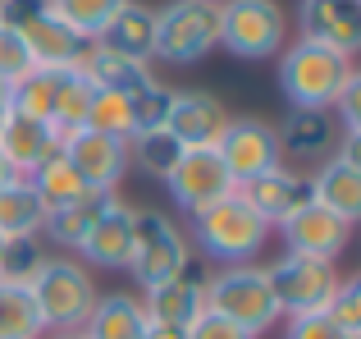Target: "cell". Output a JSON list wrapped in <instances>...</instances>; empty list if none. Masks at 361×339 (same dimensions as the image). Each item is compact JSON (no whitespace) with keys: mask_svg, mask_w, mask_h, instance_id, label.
Instances as JSON below:
<instances>
[{"mask_svg":"<svg viewBox=\"0 0 361 339\" xmlns=\"http://www.w3.org/2000/svg\"><path fill=\"white\" fill-rule=\"evenodd\" d=\"M353 60L320 42H288L279 51V92L293 110H334L338 92H343Z\"/></svg>","mask_w":361,"mask_h":339,"instance_id":"6da1fadb","label":"cell"},{"mask_svg":"<svg viewBox=\"0 0 361 339\" xmlns=\"http://www.w3.org/2000/svg\"><path fill=\"white\" fill-rule=\"evenodd\" d=\"M192 239L211 261L252 266V261L261 257L265 239H270V225H265L238 193H229V197H220V202L202 206V211L192 215Z\"/></svg>","mask_w":361,"mask_h":339,"instance_id":"7a4b0ae2","label":"cell"},{"mask_svg":"<svg viewBox=\"0 0 361 339\" xmlns=\"http://www.w3.org/2000/svg\"><path fill=\"white\" fill-rule=\"evenodd\" d=\"M27 294H32L37 312L46 321V335H64L87 326L92 307H97V280L78 257L60 252V257H46V266L37 270Z\"/></svg>","mask_w":361,"mask_h":339,"instance_id":"3957f363","label":"cell"},{"mask_svg":"<svg viewBox=\"0 0 361 339\" xmlns=\"http://www.w3.org/2000/svg\"><path fill=\"white\" fill-rule=\"evenodd\" d=\"M206 312L224 316L252 339H261L279 321V303H274V289L265 280V266H224L220 275H211L206 280Z\"/></svg>","mask_w":361,"mask_h":339,"instance_id":"277c9868","label":"cell"},{"mask_svg":"<svg viewBox=\"0 0 361 339\" xmlns=\"http://www.w3.org/2000/svg\"><path fill=\"white\" fill-rule=\"evenodd\" d=\"M192 266V243L188 234L169 220L165 211H137L133 215V252H128V275L142 289H156L165 280L183 275Z\"/></svg>","mask_w":361,"mask_h":339,"instance_id":"5b68a950","label":"cell"},{"mask_svg":"<svg viewBox=\"0 0 361 339\" xmlns=\"http://www.w3.org/2000/svg\"><path fill=\"white\" fill-rule=\"evenodd\" d=\"M220 46V5L215 0H169L156 9V55L165 64H197Z\"/></svg>","mask_w":361,"mask_h":339,"instance_id":"8992f818","label":"cell"},{"mask_svg":"<svg viewBox=\"0 0 361 339\" xmlns=\"http://www.w3.org/2000/svg\"><path fill=\"white\" fill-rule=\"evenodd\" d=\"M220 46L238 60H270L288 46L279 0H220Z\"/></svg>","mask_w":361,"mask_h":339,"instance_id":"52a82bcc","label":"cell"},{"mask_svg":"<svg viewBox=\"0 0 361 339\" xmlns=\"http://www.w3.org/2000/svg\"><path fill=\"white\" fill-rule=\"evenodd\" d=\"M265 280L274 289L279 316H307V312H325L329 298L338 294V270L334 261H316V257H298L283 252L274 266H265Z\"/></svg>","mask_w":361,"mask_h":339,"instance_id":"ba28073f","label":"cell"},{"mask_svg":"<svg viewBox=\"0 0 361 339\" xmlns=\"http://www.w3.org/2000/svg\"><path fill=\"white\" fill-rule=\"evenodd\" d=\"M215 152H220V161L229 165L233 184H247V179L283 165L274 124H265V119H256V115H229V124H224Z\"/></svg>","mask_w":361,"mask_h":339,"instance_id":"9c48e42d","label":"cell"},{"mask_svg":"<svg viewBox=\"0 0 361 339\" xmlns=\"http://www.w3.org/2000/svg\"><path fill=\"white\" fill-rule=\"evenodd\" d=\"M165 188H169V197H174L178 211H183V215H197L202 206L229 197L238 184H233L229 165L220 161V152H215V147H192V152H183V156H178V165L169 170Z\"/></svg>","mask_w":361,"mask_h":339,"instance_id":"30bf717a","label":"cell"},{"mask_svg":"<svg viewBox=\"0 0 361 339\" xmlns=\"http://www.w3.org/2000/svg\"><path fill=\"white\" fill-rule=\"evenodd\" d=\"M60 152L69 156V165L82 174V184L92 193H115L123 184V174L133 170L128 138H110V133H97V129H78Z\"/></svg>","mask_w":361,"mask_h":339,"instance_id":"8fae6325","label":"cell"},{"mask_svg":"<svg viewBox=\"0 0 361 339\" xmlns=\"http://www.w3.org/2000/svg\"><path fill=\"white\" fill-rule=\"evenodd\" d=\"M233 193L243 197L247 206H252L256 215H261L270 230H279L283 220H288L293 211H302V206L311 202V170L302 174V170H288V165H274L265 170V174L247 179V184H238Z\"/></svg>","mask_w":361,"mask_h":339,"instance_id":"7c38bea8","label":"cell"},{"mask_svg":"<svg viewBox=\"0 0 361 339\" xmlns=\"http://www.w3.org/2000/svg\"><path fill=\"white\" fill-rule=\"evenodd\" d=\"M298 32L338 55H361V0H302Z\"/></svg>","mask_w":361,"mask_h":339,"instance_id":"4fadbf2b","label":"cell"},{"mask_svg":"<svg viewBox=\"0 0 361 339\" xmlns=\"http://www.w3.org/2000/svg\"><path fill=\"white\" fill-rule=\"evenodd\" d=\"M283 248L298 252V257H316V261H334L338 252L353 243V225L338 220L334 211H325L320 202H307L302 211H293L279 225Z\"/></svg>","mask_w":361,"mask_h":339,"instance_id":"5bb4252c","label":"cell"},{"mask_svg":"<svg viewBox=\"0 0 361 339\" xmlns=\"http://www.w3.org/2000/svg\"><path fill=\"white\" fill-rule=\"evenodd\" d=\"M18 37L27 42V55H32L37 69H78L82 55H87V37H78L69 23H64L55 9H42L37 18H27V23H18Z\"/></svg>","mask_w":361,"mask_h":339,"instance_id":"9a60e30c","label":"cell"},{"mask_svg":"<svg viewBox=\"0 0 361 339\" xmlns=\"http://www.w3.org/2000/svg\"><path fill=\"white\" fill-rule=\"evenodd\" d=\"M274 133H279V152L283 156H293V161L316 170V165H325L329 156H334L343 129H338L334 110H288Z\"/></svg>","mask_w":361,"mask_h":339,"instance_id":"2e32d148","label":"cell"},{"mask_svg":"<svg viewBox=\"0 0 361 339\" xmlns=\"http://www.w3.org/2000/svg\"><path fill=\"white\" fill-rule=\"evenodd\" d=\"M224 124H229V110H224L220 97H211V92H178L165 133L174 138L183 152H192V147H215L220 143Z\"/></svg>","mask_w":361,"mask_h":339,"instance_id":"e0dca14e","label":"cell"},{"mask_svg":"<svg viewBox=\"0 0 361 339\" xmlns=\"http://www.w3.org/2000/svg\"><path fill=\"white\" fill-rule=\"evenodd\" d=\"M133 206L128 202H110L101 211V220L87 230V239L78 243L82 266H101V270H128V252H133Z\"/></svg>","mask_w":361,"mask_h":339,"instance_id":"ac0fdd59","label":"cell"},{"mask_svg":"<svg viewBox=\"0 0 361 339\" xmlns=\"http://www.w3.org/2000/svg\"><path fill=\"white\" fill-rule=\"evenodd\" d=\"M142 312H147L151 326H174V331H188L197 316L206 312V280L192 275V266L183 275L165 280V285L147 289L142 294Z\"/></svg>","mask_w":361,"mask_h":339,"instance_id":"d6986e66","label":"cell"},{"mask_svg":"<svg viewBox=\"0 0 361 339\" xmlns=\"http://www.w3.org/2000/svg\"><path fill=\"white\" fill-rule=\"evenodd\" d=\"M55 152H60V143H55L51 124H42V119H23V115H14V110L0 119V156L14 165L18 179H27L42 161H51Z\"/></svg>","mask_w":361,"mask_h":339,"instance_id":"ffe728a7","label":"cell"},{"mask_svg":"<svg viewBox=\"0 0 361 339\" xmlns=\"http://www.w3.org/2000/svg\"><path fill=\"white\" fill-rule=\"evenodd\" d=\"M101 51L123 55V60H147L156 55V9L142 5V0H128L97 37Z\"/></svg>","mask_w":361,"mask_h":339,"instance_id":"44dd1931","label":"cell"},{"mask_svg":"<svg viewBox=\"0 0 361 339\" xmlns=\"http://www.w3.org/2000/svg\"><path fill=\"white\" fill-rule=\"evenodd\" d=\"M311 202H320L325 211H334L338 220H348L357 230L361 225V174L329 156L325 165L311 170Z\"/></svg>","mask_w":361,"mask_h":339,"instance_id":"7402d4cb","label":"cell"},{"mask_svg":"<svg viewBox=\"0 0 361 339\" xmlns=\"http://www.w3.org/2000/svg\"><path fill=\"white\" fill-rule=\"evenodd\" d=\"M147 312H142V298L137 294H97V307H92L87 326H82V335L87 339H142L147 335Z\"/></svg>","mask_w":361,"mask_h":339,"instance_id":"603a6c76","label":"cell"},{"mask_svg":"<svg viewBox=\"0 0 361 339\" xmlns=\"http://www.w3.org/2000/svg\"><path fill=\"white\" fill-rule=\"evenodd\" d=\"M82 73H87L101 92H119V97H137L142 88L156 83V73H151L147 60H123V55L101 51L97 42L87 46V55H82Z\"/></svg>","mask_w":361,"mask_h":339,"instance_id":"cb8c5ba5","label":"cell"},{"mask_svg":"<svg viewBox=\"0 0 361 339\" xmlns=\"http://www.w3.org/2000/svg\"><path fill=\"white\" fill-rule=\"evenodd\" d=\"M115 202V193H92L82 197V202H69V206H55V211H46V225L42 234L55 243V248L64 252H78V243L87 239V230L101 220V211Z\"/></svg>","mask_w":361,"mask_h":339,"instance_id":"d4e9b609","label":"cell"},{"mask_svg":"<svg viewBox=\"0 0 361 339\" xmlns=\"http://www.w3.org/2000/svg\"><path fill=\"white\" fill-rule=\"evenodd\" d=\"M92 97H97V83L82 73V64L78 69H60V78H55V119H51L60 147L82 129V119L92 110Z\"/></svg>","mask_w":361,"mask_h":339,"instance_id":"484cf974","label":"cell"},{"mask_svg":"<svg viewBox=\"0 0 361 339\" xmlns=\"http://www.w3.org/2000/svg\"><path fill=\"white\" fill-rule=\"evenodd\" d=\"M27 184H32V193L46 202V211H55V206H69V202H82V197H92V188L82 184V174L69 165V156L55 152L51 161H42L27 174Z\"/></svg>","mask_w":361,"mask_h":339,"instance_id":"4316f807","label":"cell"},{"mask_svg":"<svg viewBox=\"0 0 361 339\" xmlns=\"http://www.w3.org/2000/svg\"><path fill=\"white\" fill-rule=\"evenodd\" d=\"M46 225V202L32 193L27 179H14L0 188V239H23V234H42Z\"/></svg>","mask_w":361,"mask_h":339,"instance_id":"83f0119b","label":"cell"},{"mask_svg":"<svg viewBox=\"0 0 361 339\" xmlns=\"http://www.w3.org/2000/svg\"><path fill=\"white\" fill-rule=\"evenodd\" d=\"M46 243L42 234H23V239H5V248H0V285H18L27 289L37 280V270L46 266Z\"/></svg>","mask_w":361,"mask_h":339,"instance_id":"f1b7e54d","label":"cell"},{"mask_svg":"<svg viewBox=\"0 0 361 339\" xmlns=\"http://www.w3.org/2000/svg\"><path fill=\"white\" fill-rule=\"evenodd\" d=\"M46 321L37 312L32 294L18 285H0V339H42Z\"/></svg>","mask_w":361,"mask_h":339,"instance_id":"f546056e","label":"cell"},{"mask_svg":"<svg viewBox=\"0 0 361 339\" xmlns=\"http://www.w3.org/2000/svg\"><path fill=\"white\" fill-rule=\"evenodd\" d=\"M55 78L60 73L55 69H32V73H23V78L14 83V115H23V119H42V124H51L55 119Z\"/></svg>","mask_w":361,"mask_h":339,"instance_id":"4dcf8cb0","label":"cell"},{"mask_svg":"<svg viewBox=\"0 0 361 339\" xmlns=\"http://www.w3.org/2000/svg\"><path fill=\"white\" fill-rule=\"evenodd\" d=\"M128 156H133V165H137L142 174L169 179V170L178 165L183 147H178L174 138L165 133V129H156V133H133V138H128Z\"/></svg>","mask_w":361,"mask_h":339,"instance_id":"1f68e13d","label":"cell"},{"mask_svg":"<svg viewBox=\"0 0 361 339\" xmlns=\"http://www.w3.org/2000/svg\"><path fill=\"white\" fill-rule=\"evenodd\" d=\"M123 5H128V0H51L55 14H60L78 37H87V42H97L101 28H106Z\"/></svg>","mask_w":361,"mask_h":339,"instance_id":"d6a6232c","label":"cell"},{"mask_svg":"<svg viewBox=\"0 0 361 339\" xmlns=\"http://www.w3.org/2000/svg\"><path fill=\"white\" fill-rule=\"evenodd\" d=\"M82 129H97V133H110V138H133V97H119V92H101L92 97V110L82 119Z\"/></svg>","mask_w":361,"mask_h":339,"instance_id":"836d02e7","label":"cell"},{"mask_svg":"<svg viewBox=\"0 0 361 339\" xmlns=\"http://www.w3.org/2000/svg\"><path fill=\"white\" fill-rule=\"evenodd\" d=\"M174 97L178 88H165V83H151V88H142L137 97H133V129L137 133H156V129L169 124V110H174Z\"/></svg>","mask_w":361,"mask_h":339,"instance_id":"e575fe53","label":"cell"},{"mask_svg":"<svg viewBox=\"0 0 361 339\" xmlns=\"http://www.w3.org/2000/svg\"><path fill=\"white\" fill-rule=\"evenodd\" d=\"M325 312H329V321H334L348 339L361 335V270L348 275V280H338V294L329 298Z\"/></svg>","mask_w":361,"mask_h":339,"instance_id":"d590c367","label":"cell"},{"mask_svg":"<svg viewBox=\"0 0 361 339\" xmlns=\"http://www.w3.org/2000/svg\"><path fill=\"white\" fill-rule=\"evenodd\" d=\"M32 69H37V64H32V55H27V42L18 37V28L0 23V78L18 83L23 73H32Z\"/></svg>","mask_w":361,"mask_h":339,"instance_id":"8d00e7d4","label":"cell"},{"mask_svg":"<svg viewBox=\"0 0 361 339\" xmlns=\"http://www.w3.org/2000/svg\"><path fill=\"white\" fill-rule=\"evenodd\" d=\"M334 115H338L343 133H361V64H353V73H348L343 92L334 101Z\"/></svg>","mask_w":361,"mask_h":339,"instance_id":"74e56055","label":"cell"},{"mask_svg":"<svg viewBox=\"0 0 361 339\" xmlns=\"http://www.w3.org/2000/svg\"><path fill=\"white\" fill-rule=\"evenodd\" d=\"M283 339H348V335L329 321V312H307V316H288Z\"/></svg>","mask_w":361,"mask_h":339,"instance_id":"f35d334b","label":"cell"},{"mask_svg":"<svg viewBox=\"0 0 361 339\" xmlns=\"http://www.w3.org/2000/svg\"><path fill=\"white\" fill-rule=\"evenodd\" d=\"M183 339H252L247 331H238L233 321H224V316H215V312H202L192 326L183 331Z\"/></svg>","mask_w":361,"mask_h":339,"instance_id":"ab89813d","label":"cell"},{"mask_svg":"<svg viewBox=\"0 0 361 339\" xmlns=\"http://www.w3.org/2000/svg\"><path fill=\"white\" fill-rule=\"evenodd\" d=\"M334 161H343L348 170H357V174H361V133H338Z\"/></svg>","mask_w":361,"mask_h":339,"instance_id":"60d3db41","label":"cell"},{"mask_svg":"<svg viewBox=\"0 0 361 339\" xmlns=\"http://www.w3.org/2000/svg\"><path fill=\"white\" fill-rule=\"evenodd\" d=\"M9 106H14V83H9V78H0V119L9 115Z\"/></svg>","mask_w":361,"mask_h":339,"instance_id":"b9f144b4","label":"cell"},{"mask_svg":"<svg viewBox=\"0 0 361 339\" xmlns=\"http://www.w3.org/2000/svg\"><path fill=\"white\" fill-rule=\"evenodd\" d=\"M142 339H183V331H174V326H147Z\"/></svg>","mask_w":361,"mask_h":339,"instance_id":"7bdbcfd3","label":"cell"},{"mask_svg":"<svg viewBox=\"0 0 361 339\" xmlns=\"http://www.w3.org/2000/svg\"><path fill=\"white\" fill-rule=\"evenodd\" d=\"M14 179H18V174H14V165H9L5 156H0V188H9V184H14Z\"/></svg>","mask_w":361,"mask_h":339,"instance_id":"ee69618b","label":"cell"},{"mask_svg":"<svg viewBox=\"0 0 361 339\" xmlns=\"http://www.w3.org/2000/svg\"><path fill=\"white\" fill-rule=\"evenodd\" d=\"M42 339H87L82 331H64V335H42Z\"/></svg>","mask_w":361,"mask_h":339,"instance_id":"f6af8a7d","label":"cell"},{"mask_svg":"<svg viewBox=\"0 0 361 339\" xmlns=\"http://www.w3.org/2000/svg\"><path fill=\"white\" fill-rule=\"evenodd\" d=\"M0 248H5V239H0Z\"/></svg>","mask_w":361,"mask_h":339,"instance_id":"bcb514c9","label":"cell"},{"mask_svg":"<svg viewBox=\"0 0 361 339\" xmlns=\"http://www.w3.org/2000/svg\"><path fill=\"white\" fill-rule=\"evenodd\" d=\"M353 339H361V335H353Z\"/></svg>","mask_w":361,"mask_h":339,"instance_id":"7dc6e473","label":"cell"},{"mask_svg":"<svg viewBox=\"0 0 361 339\" xmlns=\"http://www.w3.org/2000/svg\"><path fill=\"white\" fill-rule=\"evenodd\" d=\"M215 5H220V0H215Z\"/></svg>","mask_w":361,"mask_h":339,"instance_id":"c3c4849f","label":"cell"}]
</instances>
